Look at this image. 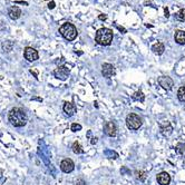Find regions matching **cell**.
<instances>
[{
  "label": "cell",
  "mask_w": 185,
  "mask_h": 185,
  "mask_svg": "<svg viewBox=\"0 0 185 185\" xmlns=\"http://www.w3.org/2000/svg\"><path fill=\"white\" fill-rule=\"evenodd\" d=\"M8 119L10 124L15 127H22L25 126L27 122H28V117L27 114L25 113V110L21 108H13L9 112Z\"/></svg>",
  "instance_id": "6da1fadb"
},
{
  "label": "cell",
  "mask_w": 185,
  "mask_h": 185,
  "mask_svg": "<svg viewBox=\"0 0 185 185\" xmlns=\"http://www.w3.org/2000/svg\"><path fill=\"white\" fill-rule=\"evenodd\" d=\"M113 30L110 28H101L95 35V41L101 46H110L113 41Z\"/></svg>",
  "instance_id": "7a4b0ae2"
},
{
  "label": "cell",
  "mask_w": 185,
  "mask_h": 185,
  "mask_svg": "<svg viewBox=\"0 0 185 185\" xmlns=\"http://www.w3.org/2000/svg\"><path fill=\"white\" fill-rule=\"evenodd\" d=\"M59 33H60V35H61L66 40H68V41L75 40L76 37H77V35H78L76 27L73 25V24H70V22H65V24H63V25L60 26Z\"/></svg>",
  "instance_id": "3957f363"
},
{
  "label": "cell",
  "mask_w": 185,
  "mask_h": 185,
  "mask_svg": "<svg viewBox=\"0 0 185 185\" xmlns=\"http://www.w3.org/2000/svg\"><path fill=\"white\" fill-rule=\"evenodd\" d=\"M142 118L139 117L137 114L130 113L127 115L126 117V126L130 128V130H138L139 127L142 126Z\"/></svg>",
  "instance_id": "277c9868"
},
{
  "label": "cell",
  "mask_w": 185,
  "mask_h": 185,
  "mask_svg": "<svg viewBox=\"0 0 185 185\" xmlns=\"http://www.w3.org/2000/svg\"><path fill=\"white\" fill-rule=\"evenodd\" d=\"M69 74H70V70L66 66H58L54 70V76H55L57 79L63 80V81L66 80L69 77Z\"/></svg>",
  "instance_id": "5b68a950"
},
{
  "label": "cell",
  "mask_w": 185,
  "mask_h": 185,
  "mask_svg": "<svg viewBox=\"0 0 185 185\" xmlns=\"http://www.w3.org/2000/svg\"><path fill=\"white\" fill-rule=\"evenodd\" d=\"M158 84L162 88L166 89V90H171L173 88V86H174V81L171 77H168V76H161L160 78H158Z\"/></svg>",
  "instance_id": "8992f818"
},
{
  "label": "cell",
  "mask_w": 185,
  "mask_h": 185,
  "mask_svg": "<svg viewBox=\"0 0 185 185\" xmlns=\"http://www.w3.org/2000/svg\"><path fill=\"white\" fill-rule=\"evenodd\" d=\"M24 56L28 61H36L39 58L38 51L33 47H26L25 51H24Z\"/></svg>",
  "instance_id": "52a82bcc"
},
{
  "label": "cell",
  "mask_w": 185,
  "mask_h": 185,
  "mask_svg": "<svg viewBox=\"0 0 185 185\" xmlns=\"http://www.w3.org/2000/svg\"><path fill=\"white\" fill-rule=\"evenodd\" d=\"M104 133L110 137H115L117 134V127L113 122H106L104 124Z\"/></svg>",
  "instance_id": "ba28073f"
},
{
  "label": "cell",
  "mask_w": 185,
  "mask_h": 185,
  "mask_svg": "<svg viewBox=\"0 0 185 185\" xmlns=\"http://www.w3.org/2000/svg\"><path fill=\"white\" fill-rule=\"evenodd\" d=\"M60 169L64 173H70L75 169V164L70 158H65L60 163Z\"/></svg>",
  "instance_id": "9c48e42d"
},
{
  "label": "cell",
  "mask_w": 185,
  "mask_h": 185,
  "mask_svg": "<svg viewBox=\"0 0 185 185\" xmlns=\"http://www.w3.org/2000/svg\"><path fill=\"white\" fill-rule=\"evenodd\" d=\"M101 74L106 78H110L115 75V67H114L112 64H103L101 66Z\"/></svg>",
  "instance_id": "30bf717a"
},
{
  "label": "cell",
  "mask_w": 185,
  "mask_h": 185,
  "mask_svg": "<svg viewBox=\"0 0 185 185\" xmlns=\"http://www.w3.org/2000/svg\"><path fill=\"white\" fill-rule=\"evenodd\" d=\"M63 110H64V113L70 117V116H73L76 113L77 108H76L75 104H73L72 101H66V103H64Z\"/></svg>",
  "instance_id": "8fae6325"
},
{
  "label": "cell",
  "mask_w": 185,
  "mask_h": 185,
  "mask_svg": "<svg viewBox=\"0 0 185 185\" xmlns=\"http://www.w3.org/2000/svg\"><path fill=\"white\" fill-rule=\"evenodd\" d=\"M156 180H157V183L160 185H168L171 183V176L166 172H161L160 174H157Z\"/></svg>",
  "instance_id": "7c38bea8"
},
{
  "label": "cell",
  "mask_w": 185,
  "mask_h": 185,
  "mask_svg": "<svg viewBox=\"0 0 185 185\" xmlns=\"http://www.w3.org/2000/svg\"><path fill=\"white\" fill-rule=\"evenodd\" d=\"M8 15H9V18H10V19H13V20H17L18 18L21 16L20 8L17 7V6H13L11 8L9 9Z\"/></svg>",
  "instance_id": "4fadbf2b"
},
{
  "label": "cell",
  "mask_w": 185,
  "mask_h": 185,
  "mask_svg": "<svg viewBox=\"0 0 185 185\" xmlns=\"http://www.w3.org/2000/svg\"><path fill=\"white\" fill-rule=\"evenodd\" d=\"M174 40L178 45H185V31L184 30H177L174 35Z\"/></svg>",
  "instance_id": "5bb4252c"
},
{
  "label": "cell",
  "mask_w": 185,
  "mask_h": 185,
  "mask_svg": "<svg viewBox=\"0 0 185 185\" xmlns=\"http://www.w3.org/2000/svg\"><path fill=\"white\" fill-rule=\"evenodd\" d=\"M152 50H153V53L156 54V55H162L165 50L164 44H163V42H156V44H154L153 47H152Z\"/></svg>",
  "instance_id": "9a60e30c"
},
{
  "label": "cell",
  "mask_w": 185,
  "mask_h": 185,
  "mask_svg": "<svg viewBox=\"0 0 185 185\" xmlns=\"http://www.w3.org/2000/svg\"><path fill=\"white\" fill-rule=\"evenodd\" d=\"M173 130V127L171 126V124L169 122H166V125H163V124H161V132H162V134L163 135H169L172 133Z\"/></svg>",
  "instance_id": "2e32d148"
},
{
  "label": "cell",
  "mask_w": 185,
  "mask_h": 185,
  "mask_svg": "<svg viewBox=\"0 0 185 185\" xmlns=\"http://www.w3.org/2000/svg\"><path fill=\"white\" fill-rule=\"evenodd\" d=\"M1 48H2V50L6 51V53L11 51L13 48V41H11V40H6V41H4L1 44Z\"/></svg>",
  "instance_id": "e0dca14e"
},
{
  "label": "cell",
  "mask_w": 185,
  "mask_h": 185,
  "mask_svg": "<svg viewBox=\"0 0 185 185\" xmlns=\"http://www.w3.org/2000/svg\"><path fill=\"white\" fill-rule=\"evenodd\" d=\"M175 149H176V153L178 154V155H181L182 157H184L185 158V144L178 143L176 145Z\"/></svg>",
  "instance_id": "ac0fdd59"
},
{
  "label": "cell",
  "mask_w": 185,
  "mask_h": 185,
  "mask_svg": "<svg viewBox=\"0 0 185 185\" xmlns=\"http://www.w3.org/2000/svg\"><path fill=\"white\" fill-rule=\"evenodd\" d=\"M132 98L134 99V101H142L143 103L144 101H145V96H144V94L143 92H141V90H138V92H136L132 96Z\"/></svg>",
  "instance_id": "d6986e66"
},
{
  "label": "cell",
  "mask_w": 185,
  "mask_h": 185,
  "mask_svg": "<svg viewBox=\"0 0 185 185\" xmlns=\"http://www.w3.org/2000/svg\"><path fill=\"white\" fill-rule=\"evenodd\" d=\"M177 98L180 101H185V86H181L177 90Z\"/></svg>",
  "instance_id": "ffe728a7"
},
{
  "label": "cell",
  "mask_w": 185,
  "mask_h": 185,
  "mask_svg": "<svg viewBox=\"0 0 185 185\" xmlns=\"http://www.w3.org/2000/svg\"><path fill=\"white\" fill-rule=\"evenodd\" d=\"M73 152L75 153V154H81V153H84V149L81 147V145H80L78 142H75V143L73 144Z\"/></svg>",
  "instance_id": "44dd1931"
},
{
  "label": "cell",
  "mask_w": 185,
  "mask_h": 185,
  "mask_svg": "<svg viewBox=\"0 0 185 185\" xmlns=\"http://www.w3.org/2000/svg\"><path fill=\"white\" fill-rule=\"evenodd\" d=\"M175 17H176L177 20L180 21H185V8L178 10L176 13H175Z\"/></svg>",
  "instance_id": "7402d4cb"
},
{
  "label": "cell",
  "mask_w": 185,
  "mask_h": 185,
  "mask_svg": "<svg viewBox=\"0 0 185 185\" xmlns=\"http://www.w3.org/2000/svg\"><path fill=\"white\" fill-rule=\"evenodd\" d=\"M135 177L139 180V181H145V178H146V172H142V171H136L135 172Z\"/></svg>",
  "instance_id": "603a6c76"
},
{
  "label": "cell",
  "mask_w": 185,
  "mask_h": 185,
  "mask_svg": "<svg viewBox=\"0 0 185 185\" xmlns=\"http://www.w3.org/2000/svg\"><path fill=\"white\" fill-rule=\"evenodd\" d=\"M70 128H72L73 132H79V130H81V125L77 124V123H74V124H72Z\"/></svg>",
  "instance_id": "cb8c5ba5"
},
{
  "label": "cell",
  "mask_w": 185,
  "mask_h": 185,
  "mask_svg": "<svg viewBox=\"0 0 185 185\" xmlns=\"http://www.w3.org/2000/svg\"><path fill=\"white\" fill-rule=\"evenodd\" d=\"M106 155H108V157H110V158H113V160H115V158H117V157H118L117 153L112 152V151H107V152H106Z\"/></svg>",
  "instance_id": "d4e9b609"
},
{
  "label": "cell",
  "mask_w": 185,
  "mask_h": 185,
  "mask_svg": "<svg viewBox=\"0 0 185 185\" xmlns=\"http://www.w3.org/2000/svg\"><path fill=\"white\" fill-rule=\"evenodd\" d=\"M75 185H86V182H85L84 180L79 178V180H77V182H76Z\"/></svg>",
  "instance_id": "484cf974"
},
{
  "label": "cell",
  "mask_w": 185,
  "mask_h": 185,
  "mask_svg": "<svg viewBox=\"0 0 185 185\" xmlns=\"http://www.w3.org/2000/svg\"><path fill=\"white\" fill-rule=\"evenodd\" d=\"M116 27H117V29L118 30H121V31H122L123 34H126V29H125V28H124V27H121V26H116Z\"/></svg>",
  "instance_id": "4316f807"
},
{
  "label": "cell",
  "mask_w": 185,
  "mask_h": 185,
  "mask_svg": "<svg viewBox=\"0 0 185 185\" xmlns=\"http://www.w3.org/2000/svg\"><path fill=\"white\" fill-rule=\"evenodd\" d=\"M98 19H99V20H106V19H107V16H106V15H99V16H98Z\"/></svg>",
  "instance_id": "83f0119b"
},
{
  "label": "cell",
  "mask_w": 185,
  "mask_h": 185,
  "mask_svg": "<svg viewBox=\"0 0 185 185\" xmlns=\"http://www.w3.org/2000/svg\"><path fill=\"white\" fill-rule=\"evenodd\" d=\"M48 8H49V9H54V8H55V2H54V1L49 2V4H48Z\"/></svg>",
  "instance_id": "f1b7e54d"
},
{
  "label": "cell",
  "mask_w": 185,
  "mask_h": 185,
  "mask_svg": "<svg viewBox=\"0 0 185 185\" xmlns=\"http://www.w3.org/2000/svg\"><path fill=\"white\" fill-rule=\"evenodd\" d=\"M164 13H165V17H166V18L169 17V10H168L167 7H166V8L164 9Z\"/></svg>",
  "instance_id": "f546056e"
},
{
  "label": "cell",
  "mask_w": 185,
  "mask_h": 185,
  "mask_svg": "<svg viewBox=\"0 0 185 185\" xmlns=\"http://www.w3.org/2000/svg\"><path fill=\"white\" fill-rule=\"evenodd\" d=\"M96 142H97V138H92V141L90 142L92 144H96Z\"/></svg>",
  "instance_id": "4dcf8cb0"
},
{
  "label": "cell",
  "mask_w": 185,
  "mask_h": 185,
  "mask_svg": "<svg viewBox=\"0 0 185 185\" xmlns=\"http://www.w3.org/2000/svg\"><path fill=\"white\" fill-rule=\"evenodd\" d=\"M2 27H4V24H2L1 21H0V28H2Z\"/></svg>",
  "instance_id": "1f68e13d"
}]
</instances>
